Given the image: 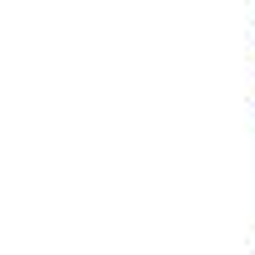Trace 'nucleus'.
Masks as SVG:
<instances>
[]
</instances>
